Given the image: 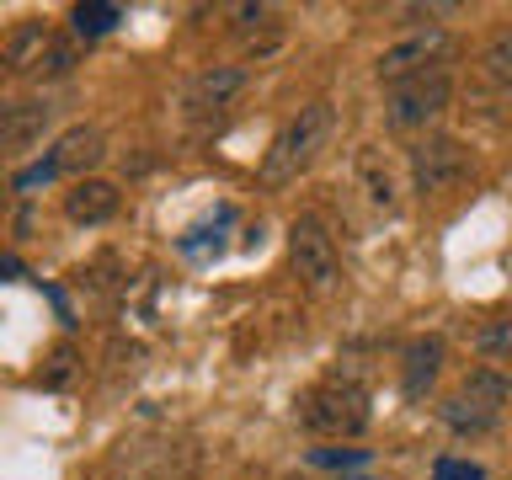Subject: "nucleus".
I'll use <instances>...</instances> for the list:
<instances>
[{"label": "nucleus", "mask_w": 512, "mask_h": 480, "mask_svg": "<svg viewBox=\"0 0 512 480\" xmlns=\"http://www.w3.org/2000/svg\"><path fill=\"white\" fill-rule=\"evenodd\" d=\"M288 262H294L299 283L315 288V294H326V288H336V278H342L336 240H331V230L315 214H299L294 224H288Z\"/></svg>", "instance_id": "nucleus-8"}, {"label": "nucleus", "mask_w": 512, "mask_h": 480, "mask_svg": "<svg viewBox=\"0 0 512 480\" xmlns=\"http://www.w3.org/2000/svg\"><path fill=\"white\" fill-rule=\"evenodd\" d=\"M0 187H6V176H0Z\"/></svg>", "instance_id": "nucleus-26"}, {"label": "nucleus", "mask_w": 512, "mask_h": 480, "mask_svg": "<svg viewBox=\"0 0 512 480\" xmlns=\"http://www.w3.org/2000/svg\"><path fill=\"white\" fill-rule=\"evenodd\" d=\"M310 464H315V470H342V475H352L358 464H368V448H310Z\"/></svg>", "instance_id": "nucleus-20"}, {"label": "nucleus", "mask_w": 512, "mask_h": 480, "mask_svg": "<svg viewBox=\"0 0 512 480\" xmlns=\"http://www.w3.org/2000/svg\"><path fill=\"white\" fill-rule=\"evenodd\" d=\"M59 32L43 22V16H22L6 38H0V80L11 75H38L43 70V54L54 48Z\"/></svg>", "instance_id": "nucleus-10"}, {"label": "nucleus", "mask_w": 512, "mask_h": 480, "mask_svg": "<svg viewBox=\"0 0 512 480\" xmlns=\"http://www.w3.org/2000/svg\"><path fill=\"white\" fill-rule=\"evenodd\" d=\"M374 422V400L352 374H326L299 395V427L315 438H363Z\"/></svg>", "instance_id": "nucleus-2"}, {"label": "nucleus", "mask_w": 512, "mask_h": 480, "mask_svg": "<svg viewBox=\"0 0 512 480\" xmlns=\"http://www.w3.org/2000/svg\"><path fill=\"white\" fill-rule=\"evenodd\" d=\"M406 176L416 198H443V192H454L470 176V150L454 134H422L406 150Z\"/></svg>", "instance_id": "nucleus-7"}, {"label": "nucleus", "mask_w": 512, "mask_h": 480, "mask_svg": "<svg viewBox=\"0 0 512 480\" xmlns=\"http://www.w3.org/2000/svg\"><path fill=\"white\" fill-rule=\"evenodd\" d=\"M336 480H374V475H336Z\"/></svg>", "instance_id": "nucleus-25"}, {"label": "nucleus", "mask_w": 512, "mask_h": 480, "mask_svg": "<svg viewBox=\"0 0 512 480\" xmlns=\"http://www.w3.org/2000/svg\"><path fill=\"white\" fill-rule=\"evenodd\" d=\"M102 160H107V134H102L96 123H75V128H64V134L48 144L43 160H32V166L16 176V192H22V198H32L38 187L59 182V176H70V182H86V176L102 166Z\"/></svg>", "instance_id": "nucleus-4"}, {"label": "nucleus", "mask_w": 512, "mask_h": 480, "mask_svg": "<svg viewBox=\"0 0 512 480\" xmlns=\"http://www.w3.org/2000/svg\"><path fill=\"white\" fill-rule=\"evenodd\" d=\"M454 102V75L443 70H427V75H411L400 80V86L384 91V128H395V134H427L432 123L448 112Z\"/></svg>", "instance_id": "nucleus-5"}, {"label": "nucleus", "mask_w": 512, "mask_h": 480, "mask_svg": "<svg viewBox=\"0 0 512 480\" xmlns=\"http://www.w3.org/2000/svg\"><path fill=\"white\" fill-rule=\"evenodd\" d=\"M230 16H235V32L246 38V54H256V59L278 54L283 22H278V11H272V6H235Z\"/></svg>", "instance_id": "nucleus-15"}, {"label": "nucleus", "mask_w": 512, "mask_h": 480, "mask_svg": "<svg viewBox=\"0 0 512 480\" xmlns=\"http://www.w3.org/2000/svg\"><path fill=\"white\" fill-rule=\"evenodd\" d=\"M123 16L128 11L118 6V0H80V6L70 11V22H75V38H107Z\"/></svg>", "instance_id": "nucleus-16"}, {"label": "nucleus", "mask_w": 512, "mask_h": 480, "mask_svg": "<svg viewBox=\"0 0 512 480\" xmlns=\"http://www.w3.org/2000/svg\"><path fill=\"white\" fill-rule=\"evenodd\" d=\"M475 352L491 363H512V315H496L475 331Z\"/></svg>", "instance_id": "nucleus-18"}, {"label": "nucleus", "mask_w": 512, "mask_h": 480, "mask_svg": "<svg viewBox=\"0 0 512 480\" xmlns=\"http://www.w3.org/2000/svg\"><path fill=\"white\" fill-rule=\"evenodd\" d=\"M454 54V32L438 27V22H427V27H411V32H400L395 43H384L379 48V59H374V80L384 91L400 86V80H411V75H427V70H443V59Z\"/></svg>", "instance_id": "nucleus-6"}, {"label": "nucleus", "mask_w": 512, "mask_h": 480, "mask_svg": "<svg viewBox=\"0 0 512 480\" xmlns=\"http://www.w3.org/2000/svg\"><path fill=\"white\" fill-rule=\"evenodd\" d=\"M48 123H54V107H48L43 96L11 102V112H6V128H0V150H27V144H38Z\"/></svg>", "instance_id": "nucleus-14"}, {"label": "nucleus", "mask_w": 512, "mask_h": 480, "mask_svg": "<svg viewBox=\"0 0 512 480\" xmlns=\"http://www.w3.org/2000/svg\"><path fill=\"white\" fill-rule=\"evenodd\" d=\"M331 139H336V107L326 102V96H315V102H304L294 118H288L278 134H272L262 166H256V182H262L267 192L294 187L299 176L331 150Z\"/></svg>", "instance_id": "nucleus-1"}, {"label": "nucleus", "mask_w": 512, "mask_h": 480, "mask_svg": "<svg viewBox=\"0 0 512 480\" xmlns=\"http://www.w3.org/2000/svg\"><path fill=\"white\" fill-rule=\"evenodd\" d=\"M507 400H512V379L502 368H470V374L459 379V390L438 406V416L454 438H486V432L502 422Z\"/></svg>", "instance_id": "nucleus-3"}, {"label": "nucleus", "mask_w": 512, "mask_h": 480, "mask_svg": "<svg viewBox=\"0 0 512 480\" xmlns=\"http://www.w3.org/2000/svg\"><path fill=\"white\" fill-rule=\"evenodd\" d=\"M107 272H118V256H102V262L80 267V272H75V283H80V288H91V294H112V278H107Z\"/></svg>", "instance_id": "nucleus-21"}, {"label": "nucleus", "mask_w": 512, "mask_h": 480, "mask_svg": "<svg viewBox=\"0 0 512 480\" xmlns=\"http://www.w3.org/2000/svg\"><path fill=\"white\" fill-rule=\"evenodd\" d=\"M59 208L70 224H80V230H96V224H107L123 208V192H118V182H107V176H86V182L64 187Z\"/></svg>", "instance_id": "nucleus-11"}, {"label": "nucleus", "mask_w": 512, "mask_h": 480, "mask_svg": "<svg viewBox=\"0 0 512 480\" xmlns=\"http://www.w3.org/2000/svg\"><path fill=\"white\" fill-rule=\"evenodd\" d=\"M480 70H486L491 86H502L512 96V32H496V38L480 48Z\"/></svg>", "instance_id": "nucleus-17"}, {"label": "nucleus", "mask_w": 512, "mask_h": 480, "mask_svg": "<svg viewBox=\"0 0 512 480\" xmlns=\"http://www.w3.org/2000/svg\"><path fill=\"white\" fill-rule=\"evenodd\" d=\"M352 176H358V187H363V198L374 214H395L400 208V176H395L390 155H384L379 144H363L358 160H352Z\"/></svg>", "instance_id": "nucleus-12"}, {"label": "nucleus", "mask_w": 512, "mask_h": 480, "mask_svg": "<svg viewBox=\"0 0 512 480\" xmlns=\"http://www.w3.org/2000/svg\"><path fill=\"white\" fill-rule=\"evenodd\" d=\"M75 64H80V38H54V48L43 54L38 80H70Z\"/></svg>", "instance_id": "nucleus-19"}, {"label": "nucleus", "mask_w": 512, "mask_h": 480, "mask_svg": "<svg viewBox=\"0 0 512 480\" xmlns=\"http://www.w3.org/2000/svg\"><path fill=\"white\" fill-rule=\"evenodd\" d=\"M443 374V336H411L406 352H400V390L406 400H422Z\"/></svg>", "instance_id": "nucleus-13"}, {"label": "nucleus", "mask_w": 512, "mask_h": 480, "mask_svg": "<svg viewBox=\"0 0 512 480\" xmlns=\"http://www.w3.org/2000/svg\"><path fill=\"white\" fill-rule=\"evenodd\" d=\"M432 480H486V470L470 459H454V454H443V459H432Z\"/></svg>", "instance_id": "nucleus-22"}, {"label": "nucleus", "mask_w": 512, "mask_h": 480, "mask_svg": "<svg viewBox=\"0 0 512 480\" xmlns=\"http://www.w3.org/2000/svg\"><path fill=\"white\" fill-rule=\"evenodd\" d=\"M6 112H11V102H6V96H0V128H6Z\"/></svg>", "instance_id": "nucleus-24"}, {"label": "nucleus", "mask_w": 512, "mask_h": 480, "mask_svg": "<svg viewBox=\"0 0 512 480\" xmlns=\"http://www.w3.org/2000/svg\"><path fill=\"white\" fill-rule=\"evenodd\" d=\"M246 91H251L246 64H203V70L182 86V112L187 118H219V112H230Z\"/></svg>", "instance_id": "nucleus-9"}, {"label": "nucleus", "mask_w": 512, "mask_h": 480, "mask_svg": "<svg viewBox=\"0 0 512 480\" xmlns=\"http://www.w3.org/2000/svg\"><path fill=\"white\" fill-rule=\"evenodd\" d=\"M11 278H27V267L16 256H0V283H11Z\"/></svg>", "instance_id": "nucleus-23"}]
</instances>
